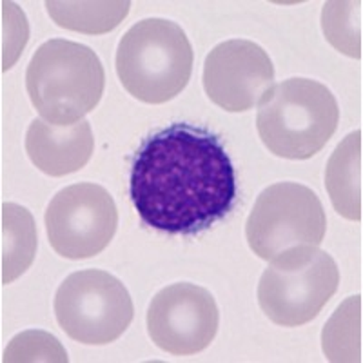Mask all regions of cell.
Instances as JSON below:
<instances>
[{"label": "cell", "instance_id": "obj_1", "mask_svg": "<svg viewBox=\"0 0 363 363\" xmlns=\"http://www.w3.org/2000/svg\"><path fill=\"white\" fill-rule=\"evenodd\" d=\"M129 196L145 225L167 235H199L235 207V165L218 135L171 124L136 151Z\"/></svg>", "mask_w": 363, "mask_h": 363}, {"label": "cell", "instance_id": "obj_2", "mask_svg": "<svg viewBox=\"0 0 363 363\" xmlns=\"http://www.w3.org/2000/svg\"><path fill=\"white\" fill-rule=\"evenodd\" d=\"M106 73L99 55L87 45L51 38L35 51L26 73V89L50 124H77L96 108Z\"/></svg>", "mask_w": 363, "mask_h": 363}, {"label": "cell", "instance_id": "obj_3", "mask_svg": "<svg viewBox=\"0 0 363 363\" xmlns=\"http://www.w3.org/2000/svg\"><path fill=\"white\" fill-rule=\"evenodd\" d=\"M338 120V102L329 87L311 79H289L274 84L260 100L256 128L272 155L307 160L325 147Z\"/></svg>", "mask_w": 363, "mask_h": 363}, {"label": "cell", "instance_id": "obj_4", "mask_svg": "<svg viewBox=\"0 0 363 363\" xmlns=\"http://www.w3.org/2000/svg\"><path fill=\"white\" fill-rule=\"evenodd\" d=\"M193 48L177 22H136L116 50V74L129 95L145 104H164L184 91L193 73Z\"/></svg>", "mask_w": 363, "mask_h": 363}, {"label": "cell", "instance_id": "obj_5", "mask_svg": "<svg viewBox=\"0 0 363 363\" xmlns=\"http://www.w3.org/2000/svg\"><path fill=\"white\" fill-rule=\"evenodd\" d=\"M340 271L333 256L301 247L271 260L258 284V303L272 323L300 327L313 322L335 296Z\"/></svg>", "mask_w": 363, "mask_h": 363}, {"label": "cell", "instance_id": "obj_6", "mask_svg": "<svg viewBox=\"0 0 363 363\" xmlns=\"http://www.w3.org/2000/svg\"><path fill=\"white\" fill-rule=\"evenodd\" d=\"M325 231V211L318 194L296 182L269 186L245 223L249 247L265 262L294 249L318 247Z\"/></svg>", "mask_w": 363, "mask_h": 363}, {"label": "cell", "instance_id": "obj_7", "mask_svg": "<svg viewBox=\"0 0 363 363\" xmlns=\"http://www.w3.org/2000/svg\"><path fill=\"white\" fill-rule=\"evenodd\" d=\"M53 307L58 325L84 345H108L118 340L135 314L124 284L100 269L69 274L58 287Z\"/></svg>", "mask_w": 363, "mask_h": 363}, {"label": "cell", "instance_id": "obj_8", "mask_svg": "<svg viewBox=\"0 0 363 363\" xmlns=\"http://www.w3.org/2000/svg\"><path fill=\"white\" fill-rule=\"evenodd\" d=\"M44 220L57 255L67 260H87L111 244L118 211L102 186L80 182L55 194Z\"/></svg>", "mask_w": 363, "mask_h": 363}, {"label": "cell", "instance_id": "obj_9", "mask_svg": "<svg viewBox=\"0 0 363 363\" xmlns=\"http://www.w3.org/2000/svg\"><path fill=\"white\" fill-rule=\"evenodd\" d=\"M220 313L213 294L194 284H173L151 300L147 333L155 345L174 356H191L211 345Z\"/></svg>", "mask_w": 363, "mask_h": 363}, {"label": "cell", "instance_id": "obj_10", "mask_svg": "<svg viewBox=\"0 0 363 363\" xmlns=\"http://www.w3.org/2000/svg\"><path fill=\"white\" fill-rule=\"evenodd\" d=\"M202 80L211 102L229 113H244L258 106L272 87L274 66L264 48L233 38L207 55Z\"/></svg>", "mask_w": 363, "mask_h": 363}, {"label": "cell", "instance_id": "obj_11", "mask_svg": "<svg viewBox=\"0 0 363 363\" xmlns=\"http://www.w3.org/2000/svg\"><path fill=\"white\" fill-rule=\"evenodd\" d=\"M95 138L87 120L71 125L33 120L26 133V153L37 169L50 177L77 173L89 162Z\"/></svg>", "mask_w": 363, "mask_h": 363}, {"label": "cell", "instance_id": "obj_12", "mask_svg": "<svg viewBox=\"0 0 363 363\" xmlns=\"http://www.w3.org/2000/svg\"><path fill=\"white\" fill-rule=\"evenodd\" d=\"M325 187L336 213L347 220H362V131L345 136L330 155Z\"/></svg>", "mask_w": 363, "mask_h": 363}, {"label": "cell", "instance_id": "obj_13", "mask_svg": "<svg viewBox=\"0 0 363 363\" xmlns=\"http://www.w3.org/2000/svg\"><path fill=\"white\" fill-rule=\"evenodd\" d=\"M2 285L22 277L37 255L33 215L17 203H2Z\"/></svg>", "mask_w": 363, "mask_h": 363}, {"label": "cell", "instance_id": "obj_14", "mask_svg": "<svg viewBox=\"0 0 363 363\" xmlns=\"http://www.w3.org/2000/svg\"><path fill=\"white\" fill-rule=\"evenodd\" d=\"M131 2L128 0H104V2H45L51 21L64 29L77 33L102 35L113 31L128 17Z\"/></svg>", "mask_w": 363, "mask_h": 363}, {"label": "cell", "instance_id": "obj_15", "mask_svg": "<svg viewBox=\"0 0 363 363\" xmlns=\"http://www.w3.org/2000/svg\"><path fill=\"white\" fill-rule=\"evenodd\" d=\"M322 345L329 362H362V296H351L325 323Z\"/></svg>", "mask_w": 363, "mask_h": 363}, {"label": "cell", "instance_id": "obj_16", "mask_svg": "<svg viewBox=\"0 0 363 363\" xmlns=\"http://www.w3.org/2000/svg\"><path fill=\"white\" fill-rule=\"evenodd\" d=\"M325 38L340 53L362 58V2H325L322 11Z\"/></svg>", "mask_w": 363, "mask_h": 363}, {"label": "cell", "instance_id": "obj_17", "mask_svg": "<svg viewBox=\"0 0 363 363\" xmlns=\"http://www.w3.org/2000/svg\"><path fill=\"white\" fill-rule=\"evenodd\" d=\"M4 362H67V352L45 330H26L15 336L4 352Z\"/></svg>", "mask_w": 363, "mask_h": 363}, {"label": "cell", "instance_id": "obj_18", "mask_svg": "<svg viewBox=\"0 0 363 363\" xmlns=\"http://www.w3.org/2000/svg\"><path fill=\"white\" fill-rule=\"evenodd\" d=\"M2 15H4V40H2V69H9L18 58L21 51L24 50L28 42L29 28L26 22V15L11 2L2 4Z\"/></svg>", "mask_w": 363, "mask_h": 363}]
</instances>
